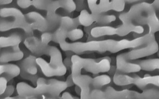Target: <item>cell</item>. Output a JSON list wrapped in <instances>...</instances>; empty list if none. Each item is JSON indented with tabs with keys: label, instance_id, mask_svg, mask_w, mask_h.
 I'll return each mask as SVG.
<instances>
[{
	"label": "cell",
	"instance_id": "obj_22",
	"mask_svg": "<svg viewBox=\"0 0 159 99\" xmlns=\"http://www.w3.org/2000/svg\"><path fill=\"white\" fill-rule=\"evenodd\" d=\"M143 0H112L111 1L112 10L121 12L124 10L126 3H133Z\"/></svg>",
	"mask_w": 159,
	"mask_h": 99
},
{
	"label": "cell",
	"instance_id": "obj_36",
	"mask_svg": "<svg viewBox=\"0 0 159 99\" xmlns=\"http://www.w3.org/2000/svg\"><path fill=\"white\" fill-rule=\"evenodd\" d=\"M61 98H62V99H74V97L72 96L71 94L69 92H65L62 94Z\"/></svg>",
	"mask_w": 159,
	"mask_h": 99
},
{
	"label": "cell",
	"instance_id": "obj_32",
	"mask_svg": "<svg viewBox=\"0 0 159 99\" xmlns=\"http://www.w3.org/2000/svg\"><path fill=\"white\" fill-rule=\"evenodd\" d=\"M8 80L6 77L3 76H1L0 78V95H2L4 93L7 87V84H8Z\"/></svg>",
	"mask_w": 159,
	"mask_h": 99
},
{
	"label": "cell",
	"instance_id": "obj_1",
	"mask_svg": "<svg viewBox=\"0 0 159 99\" xmlns=\"http://www.w3.org/2000/svg\"><path fill=\"white\" fill-rule=\"evenodd\" d=\"M23 43L33 54L47 55L50 57L49 63L41 57L36 59L37 65L45 77H58L66 75L67 68L64 64L61 52L56 47L44 44L41 39L34 35L25 38Z\"/></svg>",
	"mask_w": 159,
	"mask_h": 99
},
{
	"label": "cell",
	"instance_id": "obj_28",
	"mask_svg": "<svg viewBox=\"0 0 159 99\" xmlns=\"http://www.w3.org/2000/svg\"><path fill=\"white\" fill-rule=\"evenodd\" d=\"M91 99H105L106 94L105 91H102L100 89H94L92 90L90 93Z\"/></svg>",
	"mask_w": 159,
	"mask_h": 99
},
{
	"label": "cell",
	"instance_id": "obj_30",
	"mask_svg": "<svg viewBox=\"0 0 159 99\" xmlns=\"http://www.w3.org/2000/svg\"><path fill=\"white\" fill-rule=\"evenodd\" d=\"M15 89L13 85H8L6 91L2 95H0L1 99H8L14 93Z\"/></svg>",
	"mask_w": 159,
	"mask_h": 99
},
{
	"label": "cell",
	"instance_id": "obj_27",
	"mask_svg": "<svg viewBox=\"0 0 159 99\" xmlns=\"http://www.w3.org/2000/svg\"><path fill=\"white\" fill-rule=\"evenodd\" d=\"M54 0H33V6L39 10H47L51 2Z\"/></svg>",
	"mask_w": 159,
	"mask_h": 99
},
{
	"label": "cell",
	"instance_id": "obj_34",
	"mask_svg": "<svg viewBox=\"0 0 159 99\" xmlns=\"http://www.w3.org/2000/svg\"><path fill=\"white\" fill-rule=\"evenodd\" d=\"M71 57L66 56V57L63 60V63L65 65V66L66 67V68H70L71 69L72 61Z\"/></svg>",
	"mask_w": 159,
	"mask_h": 99
},
{
	"label": "cell",
	"instance_id": "obj_7",
	"mask_svg": "<svg viewBox=\"0 0 159 99\" xmlns=\"http://www.w3.org/2000/svg\"><path fill=\"white\" fill-rule=\"evenodd\" d=\"M144 32V28L141 25L130 24H122L117 27L109 26L94 27L91 30V35L93 38H98L106 35H114L124 36L131 33L141 34Z\"/></svg>",
	"mask_w": 159,
	"mask_h": 99
},
{
	"label": "cell",
	"instance_id": "obj_8",
	"mask_svg": "<svg viewBox=\"0 0 159 99\" xmlns=\"http://www.w3.org/2000/svg\"><path fill=\"white\" fill-rule=\"evenodd\" d=\"M159 49V45L154 39L143 46L134 49L129 52H126L127 59L129 61L140 59L154 54L157 53Z\"/></svg>",
	"mask_w": 159,
	"mask_h": 99
},
{
	"label": "cell",
	"instance_id": "obj_33",
	"mask_svg": "<svg viewBox=\"0 0 159 99\" xmlns=\"http://www.w3.org/2000/svg\"><path fill=\"white\" fill-rule=\"evenodd\" d=\"M86 0H75L76 5V10L77 11H81L84 9H86Z\"/></svg>",
	"mask_w": 159,
	"mask_h": 99
},
{
	"label": "cell",
	"instance_id": "obj_23",
	"mask_svg": "<svg viewBox=\"0 0 159 99\" xmlns=\"http://www.w3.org/2000/svg\"><path fill=\"white\" fill-rule=\"evenodd\" d=\"M116 20V16L114 14H98L96 23L101 26H105Z\"/></svg>",
	"mask_w": 159,
	"mask_h": 99
},
{
	"label": "cell",
	"instance_id": "obj_17",
	"mask_svg": "<svg viewBox=\"0 0 159 99\" xmlns=\"http://www.w3.org/2000/svg\"><path fill=\"white\" fill-rule=\"evenodd\" d=\"M25 54L21 51H2L1 52L0 62L1 64L8 63L13 61L22 60L24 57Z\"/></svg>",
	"mask_w": 159,
	"mask_h": 99
},
{
	"label": "cell",
	"instance_id": "obj_18",
	"mask_svg": "<svg viewBox=\"0 0 159 99\" xmlns=\"http://www.w3.org/2000/svg\"><path fill=\"white\" fill-rule=\"evenodd\" d=\"M97 14L89 13L86 9H84L80 11L78 16L79 21L81 25L85 27H90L96 23L97 18Z\"/></svg>",
	"mask_w": 159,
	"mask_h": 99
},
{
	"label": "cell",
	"instance_id": "obj_14",
	"mask_svg": "<svg viewBox=\"0 0 159 99\" xmlns=\"http://www.w3.org/2000/svg\"><path fill=\"white\" fill-rule=\"evenodd\" d=\"M88 6L92 14H100L112 10L110 0H87Z\"/></svg>",
	"mask_w": 159,
	"mask_h": 99
},
{
	"label": "cell",
	"instance_id": "obj_21",
	"mask_svg": "<svg viewBox=\"0 0 159 99\" xmlns=\"http://www.w3.org/2000/svg\"><path fill=\"white\" fill-rule=\"evenodd\" d=\"M111 82V78L107 75H102L93 78L92 86L94 89H100Z\"/></svg>",
	"mask_w": 159,
	"mask_h": 99
},
{
	"label": "cell",
	"instance_id": "obj_10",
	"mask_svg": "<svg viewBox=\"0 0 159 99\" xmlns=\"http://www.w3.org/2000/svg\"><path fill=\"white\" fill-rule=\"evenodd\" d=\"M116 69L125 73L138 72L140 71L141 67L138 64L131 62L126 57V53L119 54L116 57Z\"/></svg>",
	"mask_w": 159,
	"mask_h": 99
},
{
	"label": "cell",
	"instance_id": "obj_13",
	"mask_svg": "<svg viewBox=\"0 0 159 99\" xmlns=\"http://www.w3.org/2000/svg\"><path fill=\"white\" fill-rule=\"evenodd\" d=\"M25 37V35L19 31L13 32L8 36H1L0 38V47L2 49L19 45Z\"/></svg>",
	"mask_w": 159,
	"mask_h": 99
},
{
	"label": "cell",
	"instance_id": "obj_15",
	"mask_svg": "<svg viewBox=\"0 0 159 99\" xmlns=\"http://www.w3.org/2000/svg\"><path fill=\"white\" fill-rule=\"evenodd\" d=\"M20 68L19 65L4 63L1 64L0 65L1 76L6 77L8 82L15 77L20 75Z\"/></svg>",
	"mask_w": 159,
	"mask_h": 99
},
{
	"label": "cell",
	"instance_id": "obj_37",
	"mask_svg": "<svg viewBox=\"0 0 159 99\" xmlns=\"http://www.w3.org/2000/svg\"><path fill=\"white\" fill-rule=\"evenodd\" d=\"M12 0H0L1 5H7L10 4L12 2Z\"/></svg>",
	"mask_w": 159,
	"mask_h": 99
},
{
	"label": "cell",
	"instance_id": "obj_25",
	"mask_svg": "<svg viewBox=\"0 0 159 99\" xmlns=\"http://www.w3.org/2000/svg\"><path fill=\"white\" fill-rule=\"evenodd\" d=\"M84 36L83 31L80 28H74L67 33V38L72 41H76L82 39Z\"/></svg>",
	"mask_w": 159,
	"mask_h": 99
},
{
	"label": "cell",
	"instance_id": "obj_38",
	"mask_svg": "<svg viewBox=\"0 0 159 99\" xmlns=\"http://www.w3.org/2000/svg\"><path fill=\"white\" fill-rule=\"evenodd\" d=\"M152 4L155 9L159 11V0H154Z\"/></svg>",
	"mask_w": 159,
	"mask_h": 99
},
{
	"label": "cell",
	"instance_id": "obj_2",
	"mask_svg": "<svg viewBox=\"0 0 159 99\" xmlns=\"http://www.w3.org/2000/svg\"><path fill=\"white\" fill-rule=\"evenodd\" d=\"M119 17L122 24L147 25L149 32L155 33L159 31V18L154 6L149 3L143 2L135 4L129 11L121 14Z\"/></svg>",
	"mask_w": 159,
	"mask_h": 99
},
{
	"label": "cell",
	"instance_id": "obj_5",
	"mask_svg": "<svg viewBox=\"0 0 159 99\" xmlns=\"http://www.w3.org/2000/svg\"><path fill=\"white\" fill-rule=\"evenodd\" d=\"M71 75L73 78L82 75V69L89 72L97 75L99 73L108 72L111 67V59L105 57L99 61L90 59H84L74 54L71 57Z\"/></svg>",
	"mask_w": 159,
	"mask_h": 99
},
{
	"label": "cell",
	"instance_id": "obj_9",
	"mask_svg": "<svg viewBox=\"0 0 159 99\" xmlns=\"http://www.w3.org/2000/svg\"><path fill=\"white\" fill-rule=\"evenodd\" d=\"M25 20L33 30H38L42 32H49V25L47 18L36 11L30 12L25 14Z\"/></svg>",
	"mask_w": 159,
	"mask_h": 99
},
{
	"label": "cell",
	"instance_id": "obj_6",
	"mask_svg": "<svg viewBox=\"0 0 159 99\" xmlns=\"http://www.w3.org/2000/svg\"><path fill=\"white\" fill-rule=\"evenodd\" d=\"M113 80L116 85L121 86L135 85L141 90L146 89L149 85H155L159 87V75L153 76L146 75L143 78L139 76L131 77L116 69L113 75Z\"/></svg>",
	"mask_w": 159,
	"mask_h": 99
},
{
	"label": "cell",
	"instance_id": "obj_20",
	"mask_svg": "<svg viewBox=\"0 0 159 99\" xmlns=\"http://www.w3.org/2000/svg\"><path fill=\"white\" fill-rule=\"evenodd\" d=\"M136 99H159V89L155 88H151L148 89H144L142 93L137 92Z\"/></svg>",
	"mask_w": 159,
	"mask_h": 99
},
{
	"label": "cell",
	"instance_id": "obj_3",
	"mask_svg": "<svg viewBox=\"0 0 159 99\" xmlns=\"http://www.w3.org/2000/svg\"><path fill=\"white\" fill-rule=\"evenodd\" d=\"M67 87L66 81L39 77L35 87L31 86L25 82H20L17 84L16 91L19 96L21 97H37L42 95L57 97Z\"/></svg>",
	"mask_w": 159,
	"mask_h": 99
},
{
	"label": "cell",
	"instance_id": "obj_26",
	"mask_svg": "<svg viewBox=\"0 0 159 99\" xmlns=\"http://www.w3.org/2000/svg\"><path fill=\"white\" fill-rule=\"evenodd\" d=\"M20 76L23 79H25L29 81H30L31 83L33 84L34 86L36 85L37 80L39 79L40 77L39 75L37 73L36 75H32L29 73L25 71L23 69H20Z\"/></svg>",
	"mask_w": 159,
	"mask_h": 99
},
{
	"label": "cell",
	"instance_id": "obj_29",
	"mask_svg": "<svg viewBox=\"0 0 159 99\" xmlns=\"http://www.w3.org/2000/svg\"><path fill=\"white\" fill-rule=\"evenodd\" d=\"M41 40L44 44L49 45V43L53 41V33L50 32H43L41 37Z\"/></svg>",
	"mask_w": 159,
	"mask_h": 99
},
{
	"label": "cell",
	"instance_id": "obj_11",
	"mask_svg": "<svg viewBox=\"0 0 159 99\" xmlns=\"http://www.w3.org/2000/svg\"><path fill=\"white\" fill-rule=\"evenodd\" d=\"M60 8H61V6L58 0L53 1L47 8V19L49 23V32L59 25L61 17L56 13V11Z\"/></svg>",
	"mask_w": 159,
	"mask_h": 99
},
{
	"label": "cell",
	"instance_id": "obj_39",
	"mask_svg": "<svg viewBox=\"0 0 159 99\" xmlns=\"http://www.w3.org/2000/svg\"><path fill=\"white\" fill-rule=\"evenodd\" d=\"M75 93L77 94L78 95H80H80H81V92H82V90H81V89L80 88V87H79V86H77V85H75Z\"/></svg>",
	"mask_w": 159,
	"mask_h": 99
},
{
	"label": "cell",
	"instance_id": "obj_24",
	"mask_svg": "<svg viewBox=\"0 0 159 99\" xmlns=\"http://www.w3.org/2000/svg\"><path fill=\"white\" fill-rule=\"evenodd\" d=\"M61 8L68 12H72L76 10V5L74 0H58Z\"/></svg>",
	"mask_w": 159,
	"mask_h": 99
},
{
	"label": "cell",
	"instance_id": "obj_31",
	"mask_svg": "<svg viewBox=\"0 0 159 99\" xmlns=\"http://www.w3.org/2000/svg\"><path fill=\"white\" fill-rule=\"evenodd\" d=\"M17 4L20 8H28L33 5V0H17Z\"/></svg>",
	"mask_w": 159,
	"mask_h": 99
},
{
	"label": "cell",
	"instance_id": "obj_19",
	"mask_svg": "<svg viewBox=\"0 0 159 99\" xmlns=\"http://www.w3.org/2000/svg\"><path fill=\"white\" fill-rule=\"evenodd\" d=\"M133 62L138 64L142 70L152 71L157 69L159 70V59H147L134 61Z\"/></svg>",
	"mask_w": 159,
	"mask_h": 99
},
{
	"label": "cell",
	"instance_id": "obj_35",
	"mask_svg": "<svg viewBox=\"0 0 159 99\" xmlns=\"http://www.w3.org/2000/svg\"><path fill=\"white\" fill-rule=\"evenodd\" d=\"M66 81L67 83L68 87H71V86H73L74 85H75V84L74 80H73V79H72V76L71 74L70 75L67 77Z\"/></svg>",
	"mask_w": 159,
	"mask_h": 99
},
{
	"label": "cell",
	"instance_id": "obj_12",
	"mask_svg": "<svg viewBox=\"0 0 159 99\" xmlns=\"http://www.w3.org/2000/svg\"><path fill=\"white\" fill-rule=\"evenodd\" d=\"M104 91L107 99H136L137 93V91L129 89L117 91L111 86L106 87Z\"/></svg>",
	"mask_w": 159,
	"mask_h": 99
},
{
	"label": "cell",
	"instance_id": "obj_4",
	"mask_svg": "<svg viewBox=\"0 0 159 99\" xmlns=\"http://www.w3.org/2000/svg\"><path fill=\"white\" fill-rule=\"evenodd\" d=\"M0 16L1 32L20 29L24 31L25 38L33 36V30L20 10L16 8H3L0 10Z\"/></svg>",
	"mask_w": 159,
	"mask_h": 99
},
{
	"label": "cell",
	"instance_id": "obj_16",
	"mask_svg": "<svg viewBox=\"0 0 159 99\" xmlns=\"http://www.w3.org/2000/svg\"><path fill=\"white\" fill-rule=\"evenodd\" d=\"M37 57L34 55H29L25 59L22 60L18 63L20 69H22L32 75H36L38 73Z\"/></svg>",
	"mask_w": 159,
	"mask_h": 99
}]
</instances>
